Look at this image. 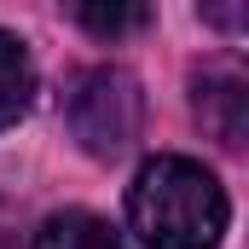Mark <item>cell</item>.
Here are the masks:
<instances>
[{
	"label": "cell",
	"mask_w": 249,
	"mask_h": 249,
	"mask_svg": "<svg viewBox=\"0 0 249 249\" xmlns=\"http://www.w3.org/2000/svg\"><path fill=\"white\" fill-rule=\"evenodd\" d=\"M226 214L220 180L191 157H151L127 186V220L145 249H214Z\"/></svg>",
	"instance_id": "1"
},
{
	"label": "cell",
	"mask_w": 249,
	"mask_h": 249,
	"mask_svg": "<svg viewBox=\"0 0 249 249\" xmlns=\"http://www.w3.org/2000/svg\"><path fill=\"white\" fill-rule=\"evenodd\" d=\"M139 87L127 70H110V64H93L70 81L64 93V122L75 133V145L87 157H122L127 145L139 139Z\"/></svg>",
	"instance_id": "2"
},
{
	"label": "cell",
	"mask_w": 249,
	"mask_h": 249,
	"mask_svg": "<svg viewBox=\"0 0 249 249\" xmlns=\"http://www.w3.org/2000/svg\"><path fill=\"white\" fill-rule=\"evenodd\" d=\"M197 122L209 127L226 151H244L249 133V75L238 64H209L197 75Z\"/></svg>",
	"instance_id": "3"
},
{
	"label": "cell",
	"mask_w": 249,
	"mask_h": 249,
	"mask_svg": "<svg viewBox=\"0 0 249 249\" xmlns=\"http://www.w3.org/2000/svg\"><path fill=\"white\" fill-rule=\"evenodd\" d=\"M35 249H127L122 232L87 209H64V214H47L41 232H35Z\"/></svg>",
	"instance_id": "4"
},
{
	"label": "cell",
	"mask_w": 249,
	"mask_h": 249,
	"mask_svg": "<svg viewBox=\"0 0 249 249\" xmlns=\"http://www.w3.org/2000/svg\"><path fill=\"white\" fill-rule=\"evenodd\" d=\"M29 93H35V64H29L18 35L0 29V127H12L29 110Z\"/></svg>",
	"instance_id": "5"
},
{
	"label": "cell",
	"mask_w": 249,
	"mask_h": 249,
	"mask_svg": "<svg viewBox=\"0 0 249 249\" xmlns=\"http://www.w3.org/2000/svg\"><path fill=\"white\" fill-rule=\"evenodd\" d=\"M93 35H122V29H139V23H151V12L145 6H81L75 12Z\"/></svg>",
	"instance_id": "6"
}]
</instances>
